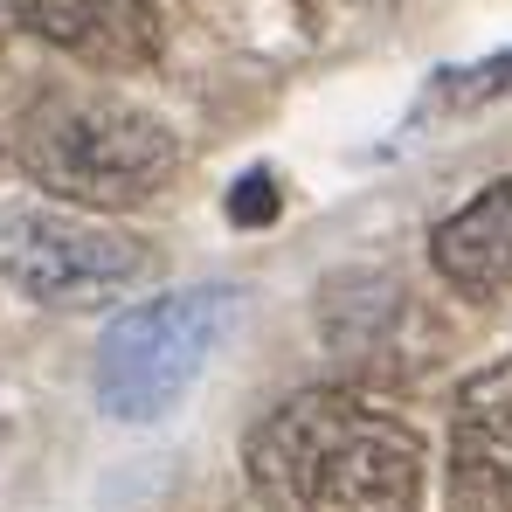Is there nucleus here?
Instances as JSON below:
<instances>
[{
    "label": "nucleus",
    "instance_id": "nucleus-1",
    "mask_svg": "<svg viewBox=\"0 0 512 512\" xmlns=\"http://www.w3.org/2000/svg\"><path fill=\"white\" fill-rule=\"evenodd\" d=\"M250 485L270 512H416L423 436L367 395L305 388L256 423Z\"/></svg>",
    "mask_w": 512,
    "mask_h": 512
},
{
    "label": "nucleus",
    "instance_id": "nucleus-2",
    "mask_svg": "<svg viewBox=\"0 0 512 512\" xmlns=\"http://www.w3.org/2000/svg\"><path fill=\"white\" fill-rule=\"evenodd\" d=\"M7 153L35 187L77 208H139L180 167V146L160 118L118 97H77V90H42L14 118Z\"/></svg>",
    "mask_w": 512,
    "mask_h": 512
},
{
    "label": "nucleus",
    "instance_id": "nucleus-3",
    "mask_svg": "<svg viewBox=\"0 0 512 512\" xmlns=\"http://www.w3.org/2000/svg\"><path fill=\"white\" fill-rule=\"evenodd\" d=\"M236 312H243V298L222 291V284H194V291H167L153 305H132L97 346V402H104V416L160 423L201 381L215 346L229 340Z\"/></svg>",
    "mask_w": 512,
    "mask_h": 512
},
{
    "label": "nucleus",
    "instance_id": "nucleus-4",
    "mask_svg": "<svg viewBox=\"0 0 512 512\" xmlns=\"http://www.w3.org/2000/svg\"><path fill=\"white\" fill-rule=\"evenodd\" d=\"M153 270V250L97 215L70 208H7L0 215V277L35 305H104Z\"/></svg>",
    "mask_w": 512,
    "mask_h": 512
},
{
    "label": "nucleus",
    "instance_id": "nucleus-5",
    "mask_svg": "<svg viewBox=\"0 0 512 512\" xmlns=\"http://www.w3.org/2000/svg\"><path fill=\"white\" fill-rule=\"evenodd\" d=\"M450 506L512 512V353L457 388V409H450Z\"/></svg>",
    "mask_w": 512,
    "mask_h": 512
},
{
    "label": "nucleus",
    "instance_id": "nucleus-6",
    "mask_svg": "<svg viewBox=\"0 0 512 512\" xmlns=\"http://www.w3.org/2000/svg\"><path fill=\"white\" fill-rule=\"evenodd\" d=\"M7 14L90 70H146L160 56L153 0H7Z\"/></svg>",
    "mask_w": 512,
    "mask_h": 512
},
{
    "label": "nucleus",
    "instance_id": "nucleus-7",
    "mask_svg": "<svg viewBox=\"0 0 512 512\" xmlns=\"http://www.w3.org/2000/svg\"><path fill=\"white\" fill-rule=\"evenodd\" d=\"M436 277L471 298V305H506L512 298V180H492L485 194H471L436 236Z\"/></svg>",
    "mask_w": 512,
    "mask_h": 512
},
{
    "label": "nucleus",
    "instance_id": "nucleus-8",
    "mask_svg": "<svg viewBox=\"0 0 512 512\" xmlns=\"http://www.w3.org/2000/svg\"><path fill=\"white\" fill-rule=\"evenodd\" d=\"M512 90V49L506 56H485V63H471V70H443L429 97L436 104H450V111H485L492 97H506Z\"/></svg>",
    "mask_w": 512,
    "mask_h": 512
},
{
    "label": "nucleus",
    "instance_id": "nucleus-9",
    "mask_svg": "<svg viewBox=\"0 0 512 512\" xmlns=\"http://www.w3.org/2000/svg\"><path fill=\"white\" fill-rule=\"evenodd\" d=\"M270 215H277V187H270V173H243V180L229 187V222L263 229Z\"/></svg>",
    "mask_w": 512,
    "mask_h": 512
}]
</instances>
